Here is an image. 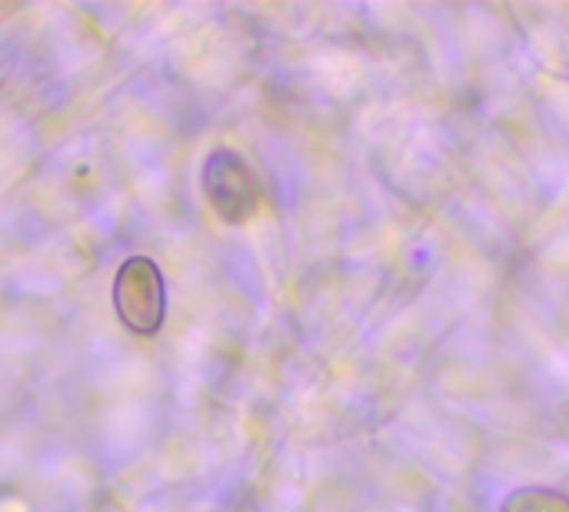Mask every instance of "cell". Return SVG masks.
I'll return each instance as SVG.
<instances>
[{
  "instance_id": "6da1fadb",
  "label": "cell",
  "mask_w": 569,
  "mask_h": 512,
  "mask_svg": "<svg viewBox=\"0 0 569 512\" xmlns=\"http://www.w3.org/2000/svg\"><path fill=\"white\" fill-rule=\"evenodd\" d=\"M113 310L130 333L137 337L160 333L167 317V287L160 267L150 257L123 260V267L113 277Z\"/></svg>"
},
{
  "instance_id": "7a4b0ae2",
  "label": "cell",
  "mask_w": 569,
  "mask_h": 512,
  "mask_svg": "<svg viewBox=\"0 0 569 512\" xmlns=\"http://www.w3.org/2000/svg\"><path fill=\"white\" fill-rule=\"evenodd\" d=\"M203 193L210 210L223 220V223H247L257 207H260V190L257 180L250 173V167L243 163L240 153L233 150H213L203 163Z\"/></svg>"
}]
</instances>
